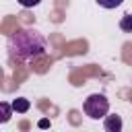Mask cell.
<instances>
[{
  "mask_svg": "<svg viewBox=\"0 0 132 132\" xmlns=\"http://www.w3.org/2000/svg\"><path fill=\"white\" fill-rule=\"evenodd\" d=\"M120 29L124 33H132V14H124L120 19Z\"/></svg>",
  "mask_w": 132,
  "mask_h": 132,
  "instance_id": "5",
  "label": "cell"
},
{
  "mask_svg": "<svg viewBox=\"0 0 132 132\" xmlns=\"http://www.w3.org/2000/svg\"><path fill=\"white\" fill-rule=\"evenodd\" d=\"M12 109H14L16 113H25V111L29 109V99H23V97L14 99V101H12Z\"/></svg>",
  "mask_w": 132,
  "mask_h": 132,
  "instance_id": "4",
  "label": "cell"
},
{
  "mask_svg": "<svg viewBox=\"0 0 132 132\" xmlns=\"http://www.w3.org/2000/svg\"><path fill=\"white\" fill-rule=\"evenodd\" d=\"M45 52H47V41L35 29H19L8 39V54L12 60L31 62L41 58Z\"/></svg>",
  "mask_w": 132,
  "mask_h": 132,
  "instance_id": "1",
  "label": "cell"
},
{
  "mask_svg": "<svg viewBox=\"0 0 132 132\" xmlns=\"http://www.w3.org/2000/svg\"><path fill=\"white\" fill-rule=\"evenodd\" d=\"M85 113L91 118V120H99V118H105L107 111H109V101L105 95H99V93H93L85 99V105H82Z\"/></svg>",
  "mask_w": 132,
  "mask_h": 132,
  "instance_id": "2",
  "label": "cell"
},
{
  "mask_svg": "<svg viewBox=\"0 0 132 132\" xmlns=\"http://www.w3.org/2000/svg\"><path fill=\"white\" fill-rule=\"evenodd\" d=\"M47 126H50L47 120H39V128H47Z\"/></svg>",
  "mask_w": 132,
  "mask_h": 132,
  "instance_id": "9",
  "label": "cell"
},
{
  "mask_svg": "<svg viewBox=\"0 0 132 132\" xmlns=\"http://www.w3.org/2000/svg\"><path fill=\"white\" fill-rule=\"evenodd\" d=\"M0 107H2V122H8V120H10V116H12V111H14V109H12V105H8L6 101H2V103H0Z\"/></svg>",
  "mask_w": 132,
  "mask_h": 132,
  "instance_id": "6",
  "label": "cell"
},
{
  "mask_svg": "<svg viewBox=\"0 0 132 132\" xmlns=\"http://www.w3.org/2000/svg\"><path fill=\"white\" fill-rule=\"evenodd\" d=\"M41 0H19V4L21 6H25V8H33V6H37Z\"/></svg>",
  "mask_w": 132,
  "mask_h": 132,
  "instance_id": "8",
  "label": "cell"
},
{
  "mask_svg": "<svg viewBox=\"0 0 132 132\" xmlns=\"http://www.w3.org/2000/svg\"><path fill=\"white\" fill-rule=\"evenodd\" d=\"M99 6H103V8H118L124 0H95Z\"/></svg>",
  "mask_w": 132,
  "mask_h": 132,
  "instance_id": "7",
  "label": "cell"
},
{
  "mask_svg": "<svg viewBox=\"0 0 132 132\" xmlns=\"http://www.w3.org/2000/svg\"><path fill=\"white\" fill-rule=\"evenodd\" d=\"M103 126H105V132H122V118L118 113L105 116L103 118Z\"/></svg>",
  "mask_w": 132,
  "mask_h": 132,
  "instance_id": "3",
  "label": "cell"
}]
</instances>
